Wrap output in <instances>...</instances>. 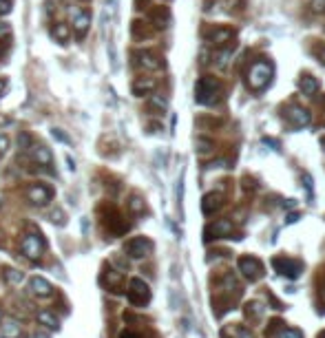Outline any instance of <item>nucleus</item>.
Wrapping results in <instances>:
<instances>
[{"label":"nucleus","instance_id":"f257e3e1","mask_svg":"<svg viewBox=\"0 0 325 338\" xmlns=\"http://www.w3.org/2000/svg\"><path fill=\"white\" fill-rule=\"evenodd\" d=\"M272 77H274V66L270 62H265V60L255 62L252 69L248 71V84H250V89H255V91H263L265 86L272 82Z\"/></svg>","mask_w":325,"mask_h":338},{"label":"nucleus","instance_id":"f03ea898","mask_svg":"<svg viewBox=\"0 0 325 338\" xmlns=\"http://www.w3.org/2000/svg\"><path fill=\"white\" fill-rule=\"evenodd\" d=\"M195 99L197 104L212 106L219 99V82L215 77H202L195 86Z\"/></svg>","mask_w":325,"mask_h":338},{"label":"nucleus","instance_id":"7ed1b4c3","mask_svg":"<svg viewBox=\"0 0 325 338\" xmlns=\"http://www.w3.org/2000/svg\"><path fill=\"white\" fill-rule=\"evenodd\" d=\"M126 296H129V303L135 305V307H144L146 303L151 301V290L142 278H131L129 281V290H126Z\"/></svg>","mask_w":325,"mask_h":338},{"label":"nucleus","instance_id":"20e7f679","mask_svg":"<svg viewBox=\"0 0 325 338\" xmlns=\"http://www.w3.org/2000/svg\"><path fill=\"white\" fill-rule=\"evenodd\" d=\"M124 252L131 258H144L153 252V243H151V239H146V237H135V239H131V241H126Z\"/></svg>","mask_w":325,"mask_h":338},{"label":"nucleus","instance_id":"39448f33","mask_svg":"<svg viewBox=\"0 0 325 338\" xmlns=\"http://www.w3.org/2000/svg\"><path fill=\"white\" fill-rule=\"evenodd\" d=\"M20 250H22V254L29 258V261H38L44 252V241L38 235H27L22 239V243H20Z\"/></svg>","mask_w":325,"mask_h":338},{"label":"nucleus","instance_id":"423d86ee","mask_svg":"<svg viewBox=\"0 0 325 338\" xmlns=\"http://www.w3.org/2000/svg\"><path fill=\"white\" fill-rule=\"evenodd\" d=\"M237 268H239V272H241L245 278H248V281H257V278L263 276V265L255 256H241V258H239V263H237Z\"/></svg>","mask_w":325,"mask_h":338},{"label":"nucleus","instance_id":"0eeeda50","mask_svg":"<svg viewBox=\"0 0 325 338\" xmlns=\"http://www.w3.org/2000/svg\"><path fill=\"white\" fill-rule=\"evenodd\" d=\"M272 268H274L279 274H283L288 278H296L301 274V263H294V258H288V256L272 258Z\"/></svg>","mask_w":325,"mask_h":338},{"label":"nucleus","instance_id":"6e6552de","mask_svg":"<svg viewBox=\"0 0 325 338\" xmlns=\"http://www.w3.org/2000/svg\"><path fill=\"white\" fill-rule=\"evenodd\" d=\"M53 197V190L44 184H33L27 188V199L33 203V205H46Z\"/></svg>","mask_w":325,"mask_h":338},{"label":"nucleus","instance_id":"1a4fd4ad","mask_svg":"<svg viewBox=\"0 0 325 338\" xmlns=\"http://www.w3.org/2000/svg\"><path fill=\"white\" fill-rule=\"evenodd\" d=\"M71 22H73V31H76V36L84 38V33L89 31V27H91V16L84 9L73 7V9H71Z\"/></svg>","mask_w":325,"mask_h":338},{"label":"nucleus","instance_id":"9d476101","mask_svg":"<svg viewBox=\"0 0 325 338\" xmlns=\"http://www.w3.org/2000/svg\"><path fill=\"white\" fill-rule=\"evenodd\" d=\"M232 221H228V219H219V221L215 223H210L208 228L204 230V237H206V241H210V239H221V237H228L232 235Z\"/></svg>","mask_w":325,"mask_h":338},{"label":"nucleus","instance_id":"9b49d317","mask_svg":"<svg viewBox=\"0 0 325 338\" xmlns=\"http://www.w3.org/2000/svg\"><path fill=\"white\" fill-rule=\"evenodd\" d=\"M20 334H22V329H20V323L16 318L3 316V321H0V336L3 338H20Z\"/></svg>","mask_w":325,"mask_h":338},{"label":"nucleus","instance_id":"f8f14e48","mask_svg":"<svg viewBox=\"0 0 325 338\" xmlns=\"http://www.w3.org/2000/svg\"><path fill=\"white\" fill-rule=\"evenodd\" d=\"M221 203H223L221 192H208V195H204V199H202L204 215H212V212H217L219 208H221Z\"/></svg>","mask_w":325,"mask_h":338},{"label":"nucleus","instance_id":"ddd939ff","mask_svg":"<svg viewBox=\"0 0 325 338\" xmlns=\"http://www.w3.org/2000/svg\"><path fill=\"white\" fill-rule=\"evenodd\" d=\"M29 290H31L36 296H42V298L53 294V285H51L49 281H46V278H42V276H31Z\"/></svg>","mask_w":325,"mask_h":338},{"label":"nucleus","instance_id":"4468645a","mask_svg":"<svg viewBox=\"0 0 325 338\" xmlns=\"http://www.w3.org/2000/svg\"><path fill=\"white\" fill-rule=\"evenodd\" d=\"M137 58H139V66H144V69L157 71V69H162V66H164L162 58H159L157 53H153V51H139Z\"/></svg>","mask_w":325,"mask_h":338},{"label":"nucleus","instance_id":"2eb2a0df","mask_svg":"<svg viewBox=\"0 0 325 338\" xmlns=\"http://www.w3.org/2000/svg\"><path fill=\"white\" fill-rule=\"evenodd\" d=\"M288 117H290V122H292V124L298 126V128L308 126V124H310V119H312V115H310V113L303 109V106H290Z\"/></svg>","mask_w":325,"mask_h":338},{"label":"nucleus","instance_id":"dca6fc26","mask_svg":"<svg viewBox=\"0 0 325 338\" xmlns=\"http://www.w3.org/2000/svg\"><path fill=\"white\" fill-rule=\"evenodd\" d=\"M31 159L36 162L38 166H51L53 164V155L49 148H44V146H31Z\"/></svg>","mask_w":325,"mask_h":338},{"label":"nucleus","instance_id":"f3484780","mask_svg":"<svg viewBox=\"0 0 325 338\" xmlns=\"http://www.w3.org/2000/svg\"><path fill=\"white\" fill-rule=\"evenodd\" d=\"M102 285H106L111 292H119V288H122V281H124V276L119 274V272H115V270H106L104 274H102Z\"/></svg>","mask_w":325,"mask_h":338},{"label":"nucleus","instance_id":"a211bd4d","mask_svg":"<svg viewBox=\"0 0 325 338\" xmlns=\"http://www.w3.org/2000/svg\"><path fill=\"white\" fill-rule=\"evenodd\" d=\"M155 89V80H148V77H137L135 82H133V95L137 97H144L148 95V93Z\"/></svg>","mask_w":325,"mask_h":338},{"label":"nucleus","instance_id":"6ab92c4d","mask_svg":"<svg viewBox=\"0 0 325 338\" xmlns=\"http://www.w3.org/2000/svg\"><path fill=\"white\" fill-rule=\"evenodd\" d=\"M298 89H301V93H305V95H314L318 91V80L314 75H303L298 80Z\"/></svg>","mask_w":325,"mask_h":338},{"label":"nucleus","instance_id":"aec40b11","mask_svg":"<svg viewBox=\"0 0 325 338\" xmlns=\"http://www.w3.org/2000/svg\"><path fill=\"white\" fill-rule=\"evenodd\" d=\"M38 323H40V325H44L46 329H58V327H60V323H58L56 314H51V311H46V309L38 311Z\"/></svg>","mask_w":325,"mask_h":338},{"label":"nucleus","instance_id":"412c9836","mask_svg":"<svg viewBox=\"0 0 325 338\" xmlns=\"http://www.w3.org/2000/svg\"><path fill=\"white\" fill-rule=\"evenodd\" d=\"M151 20L155 22L157 27H168V22H170V13H168V9H164V7H159V9H155L151 13Z\"/></svg>","mask_w":325,"mask_h":338},{"label":"nucleus","instance_id":"4be33fe9","mask_svg":"<svg viewBox=\"0 0 325 338\" xmlns=\"http://www.w3.org/2000/svg\"><path fill=\"white\" fill-rule=\"evenodd\" d=\"M53 38L58 40V42H69V38H71V29H69V24H64V22H58L56 27H53Z\"/></svg>","mask_w":325,"mask_h":338},{"label":"nucleus","instance_id":"5701e85b","mask_svg":"<svg viewBox=\"0 0 325 338\" xmlns=\"http://www.w3.org/2000/svg\"><path fill=\"white\" fill-rule=\"evenodd\" d=\"M3 274H5V281L9 283V285H20V283H22V272H18V270L7 268Z\"/></svg>","mask_w":325,"mask_h":338},{"label":"nucleus","instance_id":"b1692460","mask_svg":"<svg viewBox=\"0 0 325 338\" xmlns=\"http://www.w3.org/2000/svg\"><path fill=\"white\" fill-rule=\"evenodd\" d=\"M18 146H20V150L22 152H29L31 150V146H33V139H31V135L27 131H22L18 135Z\"/></svg>","mask_w":325,"mask_h":338},{"label":"nucleus","instance_id":"393cba45","mask_svg":"<svg viewBox=\"0 0 325 338\" xmlns=\"http://www.w3.org/2000/svg\"><path fill=\"white\" fill-rule=\"evenodd\" d=\"M129 208H131V212H135V215H142V212H144V201H142V197L133 195L131 201H129Z\"/></svg>","mask_w":325,"mask_h":338},{"label":"nucleus","instance_id":"a878e982","mask_svg":"<svg viewBox=\"0 0 325 338\" xmlns=\"http://www.w3.org/2000/svg\"><path fill=\"white\" fill-rule=\"evenodd\" d=\"M148 106H151V109H157L159 113H162V111H166V106H168V104H166V99H164V97H159V95H151V99H148Z\"/></svg>","mask_w":325,"mask_h":338},{"label":"nucleus","instance_id":"bb28decb","mask_svg":"<svg viewBox=\"0 0 325 338\" xmlns=\"http://www.w3.org/2000/svg\"><path fill=\"white\" fill-rule=\"evenodd\" d=\"M277 338H303V334L298 329H294V327H285V329L279 331Z\"/></svg>","mask_w":325,"mask_h":338},{"label":"nucleus","instance_id":"cd10ccee","mask_svg":"<svg viewBox=\"0 0 325 338\" xmlns=\"http://www.w3.org/2000/svg\"><path fill=\"white\" fill-rule=\"evenodd\" d=\"M51 221H53V223H58V225H64V223H66L64 212L60 210V208H58V210H53V212H51Z\"/></svg>","mask_w":325,"mask_h":338},{"label":"nucleus","instance_id":"c85d7f7f","mask_svg":"<svg viewBox=\"0 0 325 338\" xmlns=\"http://www.w3.org/2000/svg\"><path fill=\"white\" fill-rule=\"evenodd\" d=\"M226 38H232V31H228V29H219L217 33H212L210 36V40H215V42H221V40H226Z\"/></svg>","mask_w":325,"mask_h":338},{"label":"nucleus","instance_id":"c756f323","mask_svg":"<svg viewBox=\"0 0 325 338\" xmlns=\"http://www.w3.org/2000/svg\"><path fill=\"white\" fill-rule=\"evenodd\" d=\"M51 135H53V139H58V142H62V144H69V142H71V139L66 137L60 128H51Z\"/></svg>","mask_w":325,"mask_h":338},{"label":"nucleus","instance_id":"7c9ffc66","mask_svg":"<svg viewBox=\"0 0 325 338\" xmlns=\"http://www.w3.org/2000/svg\"><path fill=\"white\" fill-rule=\"evenodd\" d=\"M7 150H9V137H7V135H0V159L7 155Z\"/></svg>","mask_w":325,"mask_h":338},{"label":"nucleus","instance_id":"2f4dec72","mask_svg":"<svg viewBox=\"0 0 325 338\" xmlns=\"http://www.w3.org/2000/svg\"><path fill=\"white\" fill-rule=\"evenodd\" d=\"M13 7V0H0V16H7Z\"/></svg>","mask_w":325,"mask_h":338},{"label":"nucleus","instance_id":"473e14b6","mask_svg":"<svg viewBox=\"0 0 325 338\" xmlns=\"http://www.w3.org/2000/svg\"><path fill=\"white\" fill-rule=\"evenodd\" d=\"M228 58H230V51L217 53V66H226V64H228Z\"/></svg>","mask_w":325,"mask_h":338},{"label":"nucleus","instance_id":"72a5a7b5","mask_svg":"<svg viewBox=\"0 0 325 338\" xmlns=\"http://www.w3.org/2000/svg\"><path fill=\"white\" fill-rule=\"evenodd\" d=\"M9 33H11V24L0 20V40H3V38H9Z\"/></svg>","mask_w":325,"mask_h":338},{"label":"nucleus","instance_id":"f704fd0d","mask_svg":"<svg viewBox=\"0 0 325 338\" xmlns=\"http://www.w3.org/2000/svg\"><path fill=\"white\" fill-rule=\"evenodd\" d=\"M303 186H305V190H308V195H312V179H310V175H305L303 172Z\"/></svg>","mask_w":325,"mask_h":338},{"label":"nucleus","instance_id":"c9c22d12","mask_svg":"<svg viewBox=\"0 0 325 338\" xmlns=\"http://www.w3.org/2000/svg\"><path fill=\"white\" fill-rule=\"evenodd\" d=\"M316 58H318V62H321V64H325V46L316 49Z\"/></svg>","mask_w":325,"mask_h":338},{"label":"nucleus","instance_id":"e433bc0d","mask_svg":"<svg viewBox=\"0 0 325 338\" xmlns=\"http://www.w3.org/2000/svg\"><path fill=\"white\" fill-rule=\"evenodd\" d=\"M119 338H142V336H139V334H135V331H124V334L119 336Z\"/></svg>","mask_w":325,"mask_h":338},{"label":"nucleus","instance_id":"4c0bfd02","mask_svg":"<svg viewBox=\"0 0 325 338\" xmlns=\"http://www.w3.org/2000/svg\"><path fill=\"white\" fill-rule=\"evenodd\" d=\"M5 89H7V80H5V77H0V95L5 93Z\"/></svg>","mask_w":325,"mask_h":338},{"label":"nucleus","instance_id":"58836bf2","mask_svg":"<svg viewBox=\"0 0 325 338\" xmlns=\"http://www.w3.org/2000/svg\"><path fill=\"white\" fill-rule=\"evenodd\" d=\"M66 164H69V168H71V170H76V162H73V159H71L69 155H66Z\"/></svg>","mask_w":325,"mask_h":338},{"label":"nucleus","instance_id":"ea45409f","mask_svg":"<svg viewBox=\"0 0 325 338\" xmlns=\"http://www.w3.org/2000/svg\"><path fill=\"white\" fill-rule=\"evenodd\" d=\"M106 5H113V0H106Z\"/></svg>","mask_w":325,"mask_h":338},{"label":"nucleus","instance_id":"a19ab883","mask_svg":"<svg viewBox=\"0 0 325 338\" xmlns=\"http://www.w3.org/2000/svg\"><path fill=\"white\" fill-rule=\"evenodd\" d=\"M0 321H3V309H0Z\"/></svg>","mask_w":325,"mask_h":338},{"label":"nucleus","instance_id":"79ce46f5","mask_svg":"<svg viewBox=\"0 0 325 338\" xmlns=\"http://www.w3.org/2000/svg\"><path fill=\"white\" fill-rule=\"evenodd\" d=\"M0 124H5V119H3V117H0Z\"/></svg>","mask_w":325,"mask_h":338},{"label":"nucleus","instance_id":"37998d69","mask_svg":"<svg viewBox=\"0 0 325 338\" xmlns=\"http://www.w3.org/2000/svg\"><path fill=\"white\" fill-rule=\"evenodd\" d=\"M82 3H89V0H82Z\"/></svg>","mask_w":325,"mask_h":338}]
</instances>
